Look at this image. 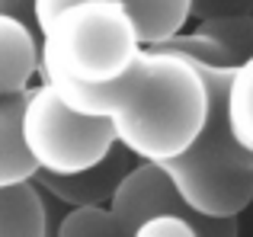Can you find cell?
Wrapping results in <instances>:
<instances>
[{
  "label": "cell",
  "mask_w": 253,
  "mask_h": 237,
  "mask_svg": "<svg viewBox=\"0 0 253 237\" xmlns=\"http://www.w3.org/2000/svg\"><path fill=\"white\" fill-rule=\"evenodd\" d=\"M71 109L109 122L135 160L164 163L183 154L209 116V87L196 61L167 48H141L122 77L99 87L51 83Z\"/></svg>",
  "instance_id": "1"
},
{
  "label": "cell",
  "mask_w": 253,
  "mask_h": 237,
  "mask_svg": "<svg viewBox=\"0 0 253 237\" xmlns=\"http://www.w3.org/2000/svg\"><path fill=\"white\" fill-rule=\"evenodd\" d=\"M209 87V116L183 154L161 163L176 193L205 218H237L253 202V154L234 141L224 116V87L231 71L199 64Z\"/></svg>",
  "instance_id": "2"
},
{
  "label": "cell",
  "mask_w": 253,
  "mask_h": 237,
  "mask_svg": "<svg viewBox=\"0 0 253 237\" xmlns=\"http://www.w3.org/2000/svg\"><path fill=\"white\" fill-rule=\"evenodd\" d=\"M141 48L119 0H81L39 32V80L99 87L122 77Z\"/></svg>",
  "instance_id": "3"
},
{
  "label": "cell",
  "mask_w": 253,
  "mask_h": 237,
  "mask_svg": "<svg viewBox=\"0 0 253 237\" xmlns=\"http://www.w3.org/2000/svg\"><path fill=\"white\" fill-rule=\"evenodd\" d=\"M19 138L36 173L68 176L99 163L116 144L109 122L84 116L61 100L51 83L39 80L19 103Z\"/></svg>",
  "instance_id": "4"
},
{
  "label": "cell",
  "mask_w": 253,
  "mask_h": 237,
  "mask_svg": "<svg viewBox=\"0 0 253 237\" xmlns=\"http://www.w3.org/2000/svg\"><path fill=\"white\" fill-rule=\"evenodd\" d=\"M131 163H135V157L122 144H112V151L99 163H93V167L68 173V176L36 173L32 183L42 193H48L58 202H64L68 208H74V205H109V199L116 196L119 183L131 170Z\"/></svg>",
  "instance_id": "5"
},
{
  "label": "cell",
  "mask_w": 253,
  "mask_h": 237,
  "mask_svg": "<svg viewBox=\"0 0 253 237\" xmlns=\"http://www.w3.org/2000/svg\"><path fill=\"white\" fill-rule=\"evenodd\" d=\"M39 77V36L26 19L0 13V100L23 96Z\"/></svg>",
  "instance_id": "6"
},
{
  "label": "cell",
  "mask_w": 253,
  "mask_h": 237,
  "mask_svg": "<svg viewBox=\"0 0 253 237\" xmlns=\"http://www.w3.org/2000/svg\"><path fill=\"white\" fill-rule=\"evenodd\" d=\"M0 237H48V202L32 180L0 186Z\"/></svg>",
  "instance_id": "7"
},
{
  "label": "cell",
  "mask_w": 253,
  "mask_h": 237,
  "mask_svg": "<svg viewBox=\"0 0 253 237\" xmlns=\"http://www.w3.org/2000/svg\"><path fill=\"white\" fill-rule=\"evenodd\" d=\"M119 3L131 16L144 48L161 45L164 39L183 32L192 10V0H119Z\"/></svg>",
  "instance_id": "8"
},
{
  "label": "cell",
  "mask_w": 253,
  "mask_h": 237,
  "mask_svg": "<svg viewBox=\"0 0 253 237\" xmlns=\"http://www.w3.org/2000/svg\"><path fill=\"white\" fill-rule=\"evenodd\" d=\"M196 29L215 45L218 68L221 71H234L237 64H244L247 58H253V13L199 19Z\"/></svg>",
  "instance_id": "9"
},
{
  "label": "cell",
  "mask_w": 253,
  "mask_h": 237,
  "mask_svg": "<svg viewBox=\"0 0 253 237\" xmlns=\"http://www.w3.org/2000/svg\"><path fill=\"white\" fill-rule=\"evenodd\" d=\"M19 103L23 96L0 100V186L26 183L36 176V167L19 138Z\"/></svg>",
  "instance_id": "10"
},
{
  "label": "cell",
  "mask_w": 253,
  "mask_h": 237,
  "mask_svg": "<svg viewBox=\"0 0 253 237\" xmlns=\"http://www.w3.org/2000/svg\"><path fill=\"white\" fill-rule=\"evenodd\" d=\"M128 237H241L237 218H183V215H148Z\"/></svg>",
  "instance_id": "11"
},
{
  "label": "cell",
  "mask_w": 253,
  "mask_h": 237,
  "mask_svg": "<svg viewBox=\"0 0 253 237\" xmlns=\"http://www.w3.org/2000/svg\"><path fill=\"white\" fill-rule=\"evenodd\" d=\"M224 116L234 141L253 154V58L237 64L224 87Z\"/></svg>",
  "instance_id": "12"
},
{
  "label": "cell",
  "mask_w": 253,
  "mask_h": 237,
  "mask_svg": "<svg viewBox=\"0 0 253 237\" xmlns=\"http://www.w3.org/2000/svg\"><path fill=\"white\" fill-rule=\"evenodd\" d=\"M55 237H128L109 205H74L58 221Z\"/></svg>",
  "instance_id": "13"
},
{
  "label": "cell",
  "mask_w": 253,
  "mask_h": 237,
  "mask_svg": "<svg viewBox=\"0 0 253 237\" xmlns=\"http://www.w3.org/2000/svg\"><path fill=\"white\" fill-rule=\"evenodd\" d=\"M241 13H253V0H192L189 19L241 16Z\"/></svg>",
  "instance_id": "14"
},
{
  "label": "cell",
  "mask_w": 253,
  "mask_h": 237,
  "mask_svg": "<svg viewBox=\"0 0 253 237\" xmlns=\"http://www.w3.org/2000/svg\"><path fill=\"white\" fill-rule=\"evenodd\" d=\"M74 3H81V0H29V19H32V29H36V36H39V32H42L61 10H68V6H74Z\"/></svg>",
  "instance_id": "15"
},
{
  "label": "cell",
  "mask_w": 253,
  "mask_h": 237,
  "mask_svg": "<svg viewBox=\"0 0 253 237\" xmlns=\"http://www.w3.org/2000/svg\"><path fill=\"white\" fill-rule=\"evenodd\" d=\"M0 13H10V16H19L32 26L29 19V0H0Z\"/></svg>",
  "instance_id": "16"
}]
</instances>
